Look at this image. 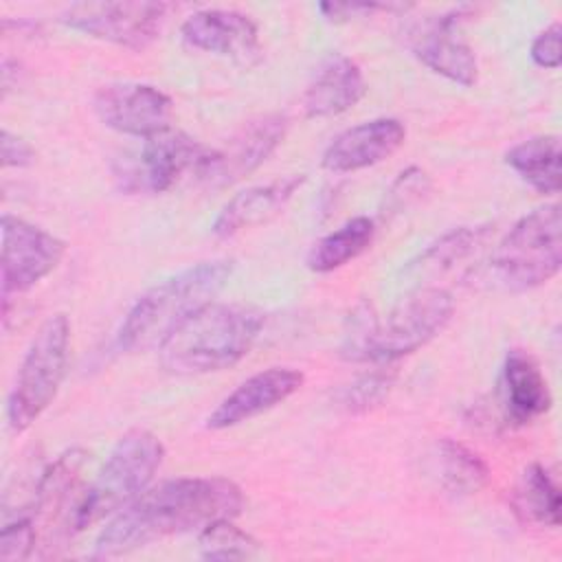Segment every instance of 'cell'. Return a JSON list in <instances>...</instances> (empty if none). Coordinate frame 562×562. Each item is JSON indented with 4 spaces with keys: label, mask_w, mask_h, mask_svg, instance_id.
<instances>
[{
    "label": "cell",
    "mask_w": 562,
    "mask_h": 562,
    "mask_svg": "<svg viewBox=\"0 0 562 562\" xmlns=\"http://www.w3.org/2000/svg\"><path fill=\"white\" fill-rule=\"evenodd\" d=\"M244 507L237 483L224 476H178L149 485L99 531L97 558H116L156 540L204 529L220 518H235Z\"/></svg>",
    "instance_id": "obj_1"
},
{
    "label": "cell",
    "mask_w": 562,
    "mask_h": 562,
    "mask_svg": "<svg viewBox=\"0 0 562 562\" xmlns=\"http://www.w3.org/2000/svg\"><path fill=\"white\" fill-rule=\"evenodd\" d=\"M452 314L454 296L439 285L413 290L384 318L360 301L347 318L340 356L351 362L393 364L439 336Z\"/></svg>",
    "instance_id": "obj_2"
},
{
    "label": "cell",
    "mask_w": 562,
    "mask_h": 562,
    "mask_svg": "<svg viewBox=\"0 0 562 562\" xmlns=\"http://www.w3.org/2000/svg\"><path fill=\"white\" fill-rule=\"evenodd\" d=\"M233 274V259L200 261L143 292L125 314L116 345L125 353L160 349L195 312L213 303Z\"/></svg>",
    "instance_id": "obj_3"
},
{
    "label": "cell",
    "mask_w": 562,
    "mask_h": 562,
    "mask_svg": "<svg viewBox=\"0 0 562 562\" xmlns=\"http://www.w3.org/2000/svg\"><path fill=\"white\" fill-rule=\"evenodd\" d=\"M263 312L246 303H209L158 349L160 364L180 375L215 373L237 364L257 342Z\"/></svg>",
    "instance_id": "obj_4"
},
{
    "label": "cell",
    "mask_w": 562,
    "mask_h": 562,
    "mask_svg": "<svg viewBox=\"0 0 562 562\" xmlns=\"http://www.w3.org/2000/svg\"><path fill=\"white\" fill-rule=\"evenodd\" d=\"M165 459L162 441L145 430L132 428L119 437L94 483L83 492L77 509V531L112 518L138 498L154 481Z\"/></svg>",
    "instance_id": "obj_5"
},
{
    "label": "cell",
    "mask_w": 562,
    "mask_h": 562,
    "mask_svg": "<svg viewBox=\"0 0 562 562\" xmlns=\"http://www.w3.org/2000/svg\"><path fill=\"white\" fill-rule=\"evenodd\" d=\"M70 323L66 314L48 316L29 342L7 400L11 430H26L53 404L68 373Z\"/></svg>",
    "instance_id": "obj_6"
},
{
    "label": "cell",
    "mask_w": 562,
    "mask_h": 562,
    "mask_svg": "<svg viewBox=\"0 0 562 562\" xmlns=\"http://www.w3.org/2000/svg\"><path fill=\"white\" fill-rule=\"evenodd\" d=\"M562 266V213L551 202L522 215L492 252L496 279L514 292L551 281Z\"/></svg>",
    "instance_id": "obj_7"
},
{
    "label": "cell",
    "mask_w": 562,
    "mask_h": 562,
    "mask_svg": "<svg viewBox=\"0 0 562 562\" xmlns=\"http://www.w3.org/2000/svg\"><path fill=\"white\" fill-rule=\"evenodd\" d=\"M167 18L165 2H77L61 11L59 22L72 31L130 50L149 48Z\"/></svg>",
    "instance_id": "obj_8"
},
{
    "label": "cell",
    "mask_w": 562,
    "mask_h": 562,
    "mask_svg": "<svg viewBox=\"0 0 562 562\" xmlns=\"http://www.w3.org/2000/svg\"><path fill=\"white\" fill-rule=\"evenodd\" d=\"M211 154L213 147L202 145L182 130L167 127L145 138L138 162L125 165L116 171V178L125 191L165 193L187 173L200 178Z\"/></svg>",
    "instance_id": "obj_9"
},
{
    "label": "cell",
    "mask_w": 562,
    "mask_h": 562,
    "mask_svg": "<svg viewBox=\"0 0 562 562\" xmlns=\"http://www.w3.org/2000/svg\"><path fill=\"white\" fill-rule=\"evenodd\" d=\"M463 18V7L419 18L406 26L404 42L408 50L435 75H441L463 88H472L479 79V61L472 46L461 35Z\"/></svg>",
    "instance_id": "obj_10"
},
{
    "label": "cell",
    "mask_w": 562,
    "mask_h": 562,
    "mask_svg": "<svg viewBox=\"0 0 562 562\" xmlns=\"http://www.w3.org/2000/svg\"><path fill=\"white\" fill-rule=\"evenodd\" d=\"M64 255L66 244L53 233L18 215H2V301L37 285Z\"/></svg>",
    "instance_id": "obj_11"
},
{
    "label": "cell",
    "mask_w": 562,
    "mask_h": 562,
    "mask_svg": "<svg viewBox=\"0 0 562 562\" xmlns=\"http://www.w3.org/2000/svg\"><path fill=\"white\" fill-rule=\"evenodd\" d=\"M99 121L125 136L149 138L171 127L173 101L160 88L149 83H108L92 97Z\"/></svg>",
    "instance_id": "obj_12"
},
{
    "label": "cell",
    "mask_w": 562,
    "mask_h": 562,
    "mask_svg": "<svg viewBox=\"0 0 562 562\" xmlns=\"http://www.w3.org/2000/svg\"><path fill=\"white\" fill-rule=\"evenodd\" d=\"M288 132L283 114H263L244 123L222 149L213 154L200 178L211 189H224L259 169L281 145Z\"/></svg>",
    "instance_id": "obj_13"
},
{
    "label": "cell",
    "mask_w": 562,
    "mask_h": 562,
    "mask_svg": "<svg viewBox=\"0 0 562 562\" xmlns=\"http://www.w3.org/2000/svg\"><path fill=\"white\" fill-rule=\"evenodd\" d=\"M180 33L191 48L231 57L246 66L261 57L257 24L239 11L202 9L182 22Z\"/></svg>",
    "instance_id": "obj_14"
},
{
    "label": "cell",
    "mask_w": 562,
    "mask_h": 562,
    "mask_svg": "<svg viewBox=\"0 0 562 562\" xmlns=\"http://www.w3.org/2000/svg\"><path fill=\"white\" fill-rule=\"evenodd\" d=\"M303 386V373L292 367H270L246 378L206 417V428L224 430L250 422L285 402Z\"/></svg>",
    "instance_id": "obj_15"
},
{
    "label": "cell",
    "mask_w": 562,
    "mask_h": 562,
    "mask_svg": "<svg viewBox=\"0 0 562 562\" xmlns=\"http://www.w3.org/2000/svg\"><path fill=\"white\" fill-rule=\"evenodd\" d=\"M406 138L402 121L391 116L371 119L340 132L323 151V169L331 173H353L391 158Z\"/></svg>",
    "instance_id": "obj_16"
},
{
    "label": "cell",
    "mask_w": 562,
    "mask_h": 562,
    "mask_svg": "<svg viewBox=\"0 0 562 562\" xmlns=\"http://www.w3.org/2000/svg\"><path fill=\"white\" fill-rule=\"evenodd\" d=\"M303 182H305V176L294 173V176H285L268 184L248 187L235 193L217 213L211 226L213 235L228 239L241 231L270 222L285 209V204L294 198V193L303 187Z\"/></svg>",
    "instance_id": "obj_17"
},
{
    "label": "cell",
    "mask_w": 562,
    "mask_h": 562,
    "mask_svg": "<svg viewBox=\"0 0 562 562\" xmlns=\"http://www.w3.org/2000/svg\"><path fill=\"white\" fill-rule=\"evenodd\" d=\"M364 92L367 81L360 66L342 53H331L314 70L303 94V110L310 119L338 116L351 110Z\"/></svg>",
    "instance_id": "obj_18"
},
{
    "label": "cell",
    "mask_w": 562,
    "mask_h": 562,
    "mask_svg": "<svg viewBox=\"0 0 562 562\" xmlns=\"http://www.w3.org/2000/svg\"><path fill=\"white\" fill-rule=\"evenodd\" d=\"M503 406L512 424H529L549 413L553 397L538 360L525 349H509L501 373Z\"/></svg>",
    "instance_id": "obj_19"
},
{
    "label": "cell",
    "mask_w": 562,
    "mask_h": 562,
    "mask_svg": "<svg viewBox=\"0 0 562 562\" xmlns=\"http://www.w3.org/2000/svg\"><path fill=\"white\" fill-rule=\"evenodd\" d=\"M512 509L525 525L558 527L560 525V487L542 463H529L512 492Z\"/></svg>",
    "instance_id": "obj_20"
},
{
    "label": "cell",
    "mask_w": 562,
    "mask_h": 562,
    "mask_svg": "<svg viewBox=\"0 0 562 562\" xmlns=\"http://www.w3.org/2000/svg\"><path fill=\"white\" fill-rule=\"evenodd\" d=\"M505 162L538 193L555 195L560 191V136L538 134L505 154Z\"/></svg>",
    "instance_id": "obj_21"
},
{
    "label": "cell",
    "mask_w": 562,
    "mask_h": 562,
    "mask_svg": "<svg viewBox=\"0 0 562 562\" xmlns=\"http://www.w3.org/2000/svg\"><path fill=\"white\" fill-rule=\"evenodd\" d=\"M375 237V222L367 215H358L347 220L336 231L321 237L307 252V268L312 272L325 274L334 272L356 257H360Z\"/></svg>",
    "instance_id": "obj_22"
},
{
    "label": "cell",
    "mask_w": 562,
    "mask_h": 562,
    "mask_svg": "<svg viewBox=\"0 0 562 562\" xmlns=\"http://www.w3.org/2000/svg\"><path fill=\"white\" fill-rule=\"evenodd\" d=\"M490 237V226H459L432 241L419 257L411 263L413 270L424 274H443L452 272L463 261L476 257Z\"/></svg>",
    "instance_id": "obj_23"
},
{
    "label": "cell",
    "mask_w": 562,
    "mask_h": 562,
    "mask_svg": "<svg viewBox=\"0 0 562 562\" xmlns=\"http://www.w3.org/2000/svg\"><path fill=\"white\" fill-rule=\"evenodd\" d=\"M439 476L452 496H472L481 492L490 479L487 463L468 446L446 437L437 443Z\"/></svg>",
    "instance_id": "obj_24"
},
{
    "label": "cell",
    "mask_w": 562,
    "mask_h": 562,
    "mask_svg": "<svg viewBox=\"0 0 562 562\" xmlns=\"http://www.w3.org/2000/svg\"><path fill=\"white\" fill-rule=\"evenodd\" d=\"M198 551L204 560H250L259 555V542L233 518H220L198 531Z\"/></svg>",
    "instance_id": "obj_25"
},
{
    "label": "cell",
    "mask_w": 562,
    "mask_h": 562,
    "mask_svg": "<svg viewBox=\"0 0 562 562\" xmlns=\"http://www.w3.org/2000/svg\"><path fill=\"white\" fill-rule=\"evenodd\" d=\"M395 384V371L391 364H380L378 369L356 378L338 393V406L347 413H369L378 408Z\"/></svg>",
    "instance_id": "obj_26"
},
{
    "label": "cell",
    "mask_w": 562,
    "mask_h": 562,
    "mask_svg": "<svg viewBox=\"0 0 562 562\" xmlns=\"http://www.w3.org/2000/svg\"><path fill=\"white\" fill-rule=\"evenodd\" d=\"M37 542V527L31 514L18 516V520L2 527L0 533V560L18 562L31 558Z\"/></svg>",
    "instance_id": "obj_27"
},
{
    "label": "cell",
    "mask_w": 562,
    "mask_h": 562,
    "mask_svg": "<svg viewBox=\"0 0 562 562\" xmlns=\"http://www.w3.org/2000/svg\"><path fill=\"white\" fill-rule=\"evenodd\" d=\"M428 176L419 169V167H408L406 171H402L395 182L391 184V189L384 195V206H382V215H393L404 211L408 204H413L415 200H419L426 191H428Z\"/></svg>",
    "instance_id": "obj_28"
},
{
    "label": "cell",
    "mask_w": 562,
    "mask_h": 562,
    "mask_svg": "<svg viewBox=\"0 0 562 562\" xmlns=\"http://www.w3.org/2000/svg\"><path fill=\"white\" fill-rule=\"evenodd\" d=\"M531 61L544 70H555L562 64V24L551 22L536 35L529 48Z\"/></svg>",
    "instance_id": "obj_29"
},
{
    "label": "cell",
    "mask_w": 562,
    "mask_h": 562,
    "mask_svg": "<svg viewBox=\"0 0 562 562\" xmlns=\"http://www.w3.org/2000/svg\"><path fill=\"white\" fill-rule=\"evenodd\" d=\"M408 4H386V2H323L318 11L331 22H347L351 18H369L375 11H406Z\"/></svg>",
    "instance_id": "obj_30"
},
{
    "label": "cell",
    "mask_w": 562,
    "mask_h": 562,
    "mask_svg": "<svg viewBox=\"0 0 562 562\" xmlns=\"http://www.w3.org/2000/svg\"><path fill=\"white\" fill-rule=\"evenodd\" d=\"M0 147L2 167H29L35 162V149L31 147V143L18 134H11L9 130H2Z\"/></svg>",
    "instance_id": "obj_31"
}]
</instances>
